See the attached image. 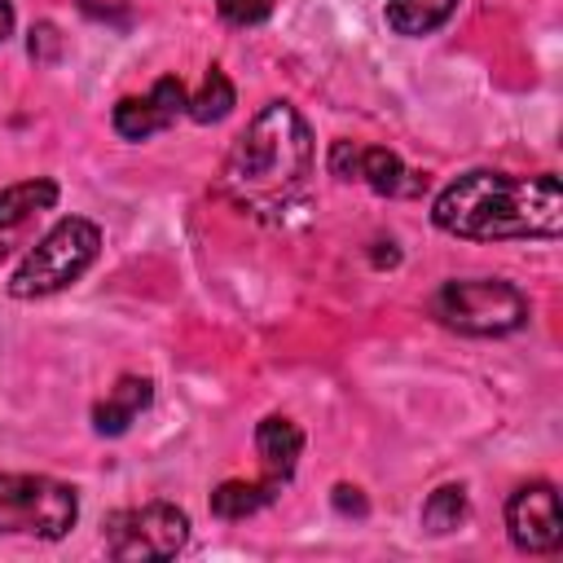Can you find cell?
<instances>
[{"label":"cell","instance_id":"1","mask_svg":"<svg viewBox=\"0 0 563 563\" xmlns=\"http://www.w3.org/2000/svg\"><path fill=\"white\" fill-rule=\"evenodd\" d=\"M435 229L466 242H506V238H559L563 229V189L554 172L510 176V172H466L431 207Z\"/></svg>","mask_w":563,"mask_h":563},{"label":"cell","instance_id":"2","mask_svg":"<svg viewBox=\"0 0 563 563\" xmlns=\"http://www.w3.org/2000/svg\"><path fill=\"white\" fill-rule=\"evenodd\" d=\"M312 172V132L290 101H268L224 158V189L242 207H286Z\"/></svg>","mask_w":563,"mask_h":563},{"label":"cell","instance_id":"3","mask_svg":"<svg viewBox=\"0 0 563 563\" xmlns=\"http://www.w3.org/2000/svg\"><path fill=\"white\" fill-rule=\"evenodd\" d=\"M101 251V229L84 216H66L57 220L31 251L26 260L13 268L9 277V295L13 299H40V295H57L70 282H79L92 260Z\"/></svg>","mask_w":563,"mask_h":563},{"label":"cell","instance_id":"4","mask_svg":"<svg viewBox=\"0 0 563 563\" xmlns=\"http://www.w3.org/2000/svg\"><path fill=\"white\" fill-rule=\"evenodd\" d=\"M79 497L70 484L48 475H0V537L57 541L75 528Z\"/></svg>","mask_w":563,"mask_h":563},{"label":"cell","instance_id":"5","mask_svg":"<svg viewBox=\"0 0 563 563\" xmlns=\"http://www.w3.org/2000/svg\"><path fill=\"white\" fill-rule=\"evenodd\" d=\"M435 317L457 330V334H510L528 321V299L501 282V277H462V282H444L435 295Z\"/></svg>","mask_w":563,"mask_h":563},{"label":"cell","instance_id":"6","mask_svg":"<svg viewBox=\"0 0 563 563\" xmlns=\"http://www.w3.org/2000/svg\"><path fill=\"white\" fill-rule=\"evenodd\" d=\"M189 541V515L172 501H145L110 515L106 550L114 559H172Z\"/></svg>","mask_w":563,"mask_h":563},{"label":"cell","instance_id":"7","mask_svg":"<svg viewBox=\"0 0 563 563\" xmlns=\"http://www.w3.org/2000/svg\"><path fill=\"white\" fill-rule=\"evenodd\" d=\"M330 172L339 180H365L374 194H387V198H405V194H422L427 189V176L422 172H409L391 150H378V145L334 141Z\"/></svg>","mask_w":563,"mask_h":563},{"label":"cell","instance_id":"8","mask_svg":"<svg viewBox=\"0 0 563 563\" xmlns=\"http://www.w3.org/2000/svg\"><path fill=\"white\" fill-rule=\"evenodd\" d=\"M506 528L510 541L528 554H550L563 541V519H559V493L545 479H532L510 493L506 501Z\"/></svg>","mask_w":563,"mask_h":563},{"label":"cell","instance_id":"9","mask_svg":"<svg viewBox=\"0 0 563 563\" xmlns=\"http://www.w3.org/2000/svg\"><path fill=\"white\" fill-rule=\"evenodd\" d=\"M185 106H189L185 84L176 75H163L145 97H123L114 106V132L123 141H145V136L172 128L176 114H185Z\"/></svg>","mask_w":563,"mask_h":563},{"label":"cell","instance_id":"10","mask_svg":"<svg viewBox=\"0 0 563 563\" xmlns=\"http://www.w3.org/2000/svg\"><path fill=\"white\" fill-rule=\"evenodd\" d=\"M57 202V185L35 176V180H18L9 189H0V260L18 246V238L26 233V224L35 216H44Z\"/></svg>","mask_w":563,"mask_h":563},{"label":"cell","instance_id":"11","mask_svg":"<svg viewBox=\"0 0 563 563\" xmlns=\"http://www.w3.org/2000/svg\"><path fill=\"white\" fill-rule=\"evenodd\" d=\"M255 453H260V466H264V479L273 484H286L299 453H303V431L282 418V413H268L260 427H255Z\"/></svg>","mask_w":563,"mask_h":563},{"label":"cell","instance_id":"12","mask_svg":"<svg viewBox=\"0 0 563 563\" xmlns=\"http://www.w3.org/2000/svg\"><path fill=\"white\" fill-rule=\"evenodd\" d=\"M150 400H154V383H150V378H136V374H123V378L106 391V400L92 409V427H97L101 435H123Z\"/></svg>","mask_w":563,"mask_h":563},{"label":"cell","instance_id":"13","mask_svg":"<svg viewBox=\"0 0 563 563\" xmlns=\"http://www.w3.org/2000/svg\"><path fill=\"white\" fill-rule=\"evenodd\" d=\"M282 484L273 479H224L216 493H211V510L220 519H246L255 510H264L273 497H277Z\"/></svg>","mask_w":563,"mask_h":563},{"label":"cell","instance_id":"14","mask_svg":"<svg viewBox=\"0 0 563 563\" xmlns=\"http://www.w3.org/2000/svg\"><path fill=\"white\" fill-rule=\"evenodd\" d=\"M457 0H387V26L396 35H431L449 22Z\"/></svg>","mask_w":563,"mask_h":563},{"label":"cell","instance_id":"15","mask_svg":"<svg viewBox=\"0 0 563 563\" xmlns=\"http://www.w3.org/2000/svg\"><path fill=\"white\" fill-rule=\"evenodd\" d=\"M229 110H233V84H229V75H224L220 66H211V70L202 75V88L189 97L185 114H189L194 123H220Z\"/></svg>","mask_w":563,"mask_h":563},{"label":"cell","instance_id":"16","mask_svg":"<svg viewBox=\"0 0 563 563\" xmlns=\"http://www.w3.org/2000/svg\"><path fill=\"white\" fill-rule=\"evenodd\" d=\"M462 523H466V488L462 484H444L422 501V528L427 532L444 537V532H453Z\"/></svg>","mask_w":563,"mask_h":563},{"label":"cell","instance_id":"17","mask_svg":"<svg viewBox=\"0 0 563 563\" xmlns=\"http://www.w3.org/2000/svg\"><path fill=\"white\" fill-rule=\"evenodd\" d=\"M211 4L233 26H255V22H264L273 13V0H211Z\"/></svg>","mask_w":563,"mask_h":563},{"label":"cell","instance_id":"18","mask_svg":"<svg viewBox=\"0 0 563 563\" xmlns=\"http://www.w3.org/2000/svg\"><path fill=\"white\" fill-rule=\"evenodd\" d=\"M334 506H339L343 515H347V510H352V515H365V497H361V488H347V484L334 488Z\"/></svg>","mask_w":563,"mask_h":563},{"label":"cell","instance_id":"19","mask_svg":"<svg viewBox=\"0 0 563 563\" xmlns=\"http://www.w3.org/2000/svg\"><path fill=\"white\" fill-rule=\"evenodd\" d=\"M13 35V4L9 0H0V44Z\"/></svg>","mask_w":563,"mask_h":563}]
</instances>
